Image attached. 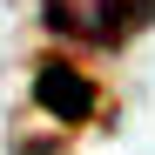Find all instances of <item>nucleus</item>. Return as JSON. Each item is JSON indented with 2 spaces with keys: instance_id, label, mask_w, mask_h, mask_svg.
<instances>
[{
  "instance_id": "obj_1",
  "label": "nucleus",
  "mask_w": 155,
  "mask_h": 155,
  "mask_svg": "<svg viewBox=\"0 0 155 155\" xmlns=\"http://www.w3.org/2000/svg\"><path fill=\"white\" fill-rule=\"evenodd\" d=\"M47 27L74 41H121L155 14V0H41Z\"/></svg>"
},
{
  "instance_id": "obj_2",
  "label": "nucleus",
  "mask_w": 155,
  "mask_h": 155,
  "mask_svg": "<svg viewBox=\"0 0 155 155\" xmlns=\"http://www.w3.org/2000/svg\"><path fill=\"white\" fill-rule=\"evenodd\" d=\"M41 108L61 115V121H81V115L94 108V88H88L74 68H41Z\"/></svg>"
}]
</instances>
